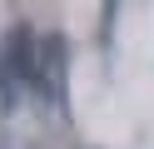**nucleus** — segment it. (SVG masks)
Masks as SVG:
<instances>
[{
    "label": "nucleus",
    "mask_w": 154,
    "mask_h": 149,
    "mask_svg": "<svg viewBox=\"0 0 154 149\" xmlns=\"http://www.w3.org/2000/svg\"><path fill=\"white\" fill-rule=\"evenodd\" d=\"M5 60H10V70H15L20 79H30V85H45V75H40V45H35V35H30L25 25H15Z\"/></svg>",
    "instance_id": "f257e3e1"
}]
</instances>
